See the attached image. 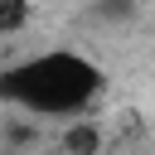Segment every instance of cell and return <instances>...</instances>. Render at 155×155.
<instances>
[{"label":"cell","mask_w":155,"mask_h":155,"mask_svg":"<svg viewBox=\"0 0 155 155\" xmlns=\"http://www.w3.org/2000/svg\"><path fill=\"white\" fill-rule=\"evenodd\" d=\"M107 92V73L82 48H39L0 68V102L34 121H78Z\"/></svg>","instance_id":"1"},{"label":"cell","mask_w":155,"mask_h":155,"mask_svg":"<svg viewBox=\"0 0 155 155\" xmlns=\"http://www.w3.org/2000/svg\"><path fill=\"white\" fill-rule=\"evenodd\" d=\"M29 19H34V0H0V39L24 34Z\"/></svg>","instance_id":"3"},{"label":"cell","mask_w":155,"mask_h":155,"mask_svg":"<svg viewBox=\"0 0 155 155\" xmlns=\"http://www.w3.org/2000/svg\"><path fill=\"white\" fill-rule=\"evenodd\" d=\"M102 145H107V136L92 116H78V121L63 126V150L68 155H102Z\"/></svg>","instance_id":"2"}]
</instances>
